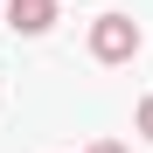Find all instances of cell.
I'll return each instance as SVG.
<instances>
[{"label":"cell","instance_id":"obj_1","mask_svg":"<svg viewBox=\"0 0 153 153\" xmlns=\"http://www.w3.org/2000/svg\"><path fill=\"white\" fill-rule=\"evenodd\" d=\"M139 42H146V35H139L132 14H97V21H91V56H97V63H132Z\"/></svg>","mask_w":153,"mask_h":153},{"label":"cell","instance_id":"obj_2","mask_svg":"<svg viewBox=\"0 0 153 153\" xmlns=\"http://www.w3.org/2000/svg\"><path fill=\"white\" fill-rule=\"evenodd\" d=\"M7 28L14 35H49L56 28V0H7Z\"/></svg>","mask_w":153,"mask_h":153},{"label":"cell","instance_id":"obj_3","mask_svg":"<svg viewBox=\"0 0 153 153\" xmlns=\"http://www.w3.org/2000/svg\"><path fill=\"white\" fill-rule=\"evenodd\" d=\"M132 132H139V139H153V91L139 97V111H132Z\"/></svg>","mask_w":153,"mask_h":153},{"label":"cell","instance_id":"obj_4","mask_svg":"<svg viewBox=\"0 0 153 153\" xmlns=\"http://www.w3.org/2000/svg\"><path fill=\"white\" fill-rule=\"evenodd\" d=\"M91 153H125V146H118V139H97V146H91Z\"/></svg>","mask_w":153,"mask_h":153}]
</instances>
